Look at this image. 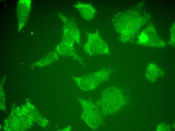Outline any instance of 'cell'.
<instances>
[{"instance_id": "obj_8", "label": "cell", "mask_w": 175, "mask_h": 131, "mask_svg": "<svg viewBox=\"0 0 175 131\" xmlns=\"http://www.w3.org/2000/svg\"><path fill=\"white\" fill-rule=\"evenodd\" d=\"M59 57V55L57 52H52L50 53L41 60L38 64L41 66H44L58 60Z\"/></svg>"}, {"instance_id": "obj_1", "label": "cell", "mask_w": 175, "mask_h": 131, "mask_svg": "<svg viewBox=\"0 0 175 131\" xmlns=\"http://www.w3.org/2000/svg\"><path fill=\"white\" fill-rule=\"evenodd\" d=\"M134 15L132 11H128L118 13L113 17V26L119 34V39L122 42H127L134 36L135 30Z\"/></svg>"}, {"instance_id": "obj_2", "label": "cell", "mask_w": 175, "mask_h": 131, "mask_svg": "<svg viewBox=\"0 0 175 131\" xmlns=\"http://www.w3.org/2000/svg\"><path fill=\"white\" fill-rule=\"evenodd\" d=\"M124 103L123 95L115 87L104 89L102 93L100 106L102 114H110L117 110Z\"/></svg>"}, {"instance_id": "obj_3", "label": "cell", "mask_w": 175, "mask_h": 131, "mask_svg": "<svg viewBox=\"0 0 175 131\" xmlns=\"http://www.w3.org/2000/svg\"><path fill=\"white\" fill-rule=\"evenodd\" d=\"M112 71L110 68H103L94 73L73 78L81 89L88 90L95 89L99 84L107 80Z\"/></svg>"}, {"instance_id": "obj_6", "label": "cell", "mask_w": 175, "mask_h": 131, "mask_svg": "<svg viewBox=\"0 0 175 131\" xmlns=\"http://www.w3.org/2000/svg\"><path fill=\"white\" fill-rule=\"evenodd\" d=\"M74 6L78 10L82 17L85 20H91L94 18L96 11L91 4L78 3Z\"/></svg>"}, {"instance_id": "obj_7", "label": "cell", "mask_w": 175, "mask_h": 131, "mask_svg": "<svg viewBox=\"0 0 175 131\" xmlns=\"http://www.w3.org/2000/svg\"><path fill=\"white\" fill-rule=\"evenodd\" d=\"M59 17L66 25L72 34L75 42L80 45V32L74 20L67 18L62 14L58 13Z\"/></svg>"}, {"instance_id": "obj_5", "label": "cell", "mask_w": 175, "mask_h": 131, "mask_svg": "<svg viewBox=\"0 0 175 131\" xmlns=\"http://www.w3.org/2000/svg\"><path fill=\"white\" fill-rule=\"evenodd\" d=\"M87 41L83 46L85 52L90 56L99 54H109L110 50L98 31L91 33L86 32Z\"/></svg>"}, {"instance_id": "obj_9", "label": "cell", "mask_w": 175, "mask_h": 131, "mask_svg": "<svg viewBox=\"0 0 175 131\" xmlns=\"http://www.w3.org/2000/svg\"><path fill=\"white\" fill-rule=\"evenodd\" d=\"M169 126L164 123H161L157 126V131H170Z\"/></svg>"}, {"instance_id": "obj_4", "label": "cell", "mask_w": 175, "mask_h": 131, "mask_svg": "<svg viewBox=\"0 0 175 131\" xmlns=\"http://www.w3.org/2000/svg\"><path fill=\"white\" fill-rule=\"evenodd\" d=\"M61 42L57 46L56 52L59 55L72 57L83 65L82 59L76 53L74 47L75 42L73 36L68 27L64 25Z\"/></svg>"}]
</instances>
